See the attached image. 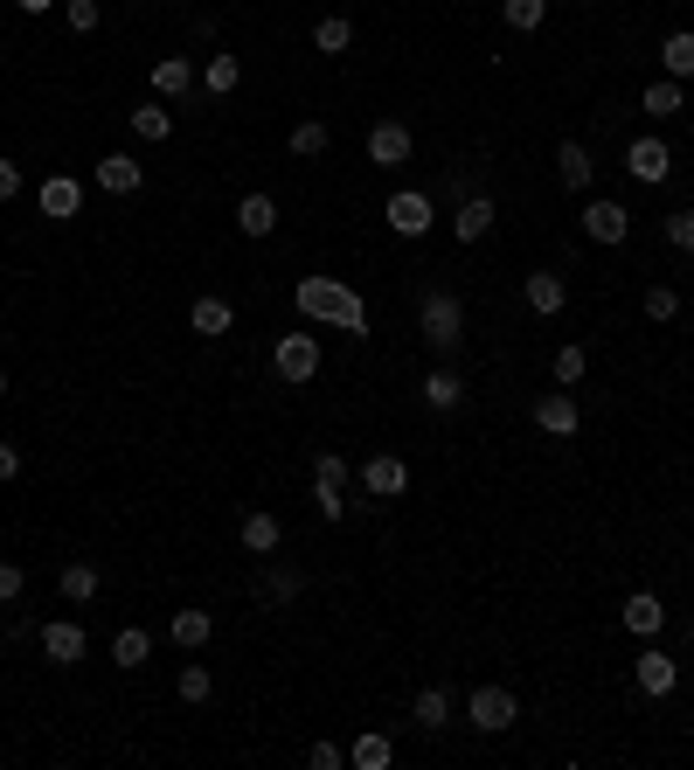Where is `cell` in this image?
<instances>
[{"label": "cell", "mask_w": 694, "mask_h": 770, "mask_svg": "<svg viewBox=\"0 0 694 770\" xmlns=\"http://www.w3.org/2000/svg\"><path fill=\"white\" fill-rule=\"evenodd\" d=\"M292 306H299V319H327V327L354 333V341L368 333V306H362V292H348L341 278H299V285H292Z\"/></svg>", "instance_id": "6da1fadb"}, {"label": "cell", "mask_w": 694, "mask_h": 770, "mask_svg": "<svg viewBox=\"0 0 694 770\" xmlns=\"http://www.w3.org/2000/svg\"><path fill=\"white\" fill-rule=\"evenodd\" d=\"M424 341H430V354H459V341H465V313H459L452 292H424Z\"/></svg>", "instance_id": "7a4b0ae2"}, {"label": "cell", "mask_w": 694, "mask_h": 770, "mask_svg": "<svg viewBox=\"0 0 694 770\" xmlns=\"http://www.w3.org/2000/svg\"><path fill=\"white\" fill-rule=\"evenodd\" d=\"M465 722H473L479 736H500V729H514V687H500V681L473 687V701H465Z\"/></svg>", "instance_id": "3957f363"}, {"label": "cell", "mask_w": 694, "mask_h": 770, "mask_svg": "<svg viewBox=\"0 0 694 770\" xmlns=\"http://www.w3.org/2000/svg\"><path fill=\"white\" fill-rule=\"evenodd\" d=\"M271 362H278L285 382H313V375H320V341H313V333H285V341L271 347Z\"/></svg>", "instance_id": "277c9868"}, {"label": "cell", "mask_w": 694, "mask_h": 770, "mask_svg": "<svg viewBox=\"0 0 694 770\" xmlns=\"http://www.w3.org/2000/svg\"><path fill=\"white\" fill-rule=\"evenodd\" d=\"M382 216H389V230H397V236H410V243H417V236H430V201L417 195V187H397Z\"/></svg>", "instance_id": "5b68a950"}, {"label": "cell", "mask_w": 694, "mask_h": 770, "mask_svg": "<svg viewBox=\"0 0 694 770\" xmlns=\"http://www.w3.org/2000/svg\"><path fill=\"white\" fill-rule=\"evenodd\" d=\"M362 486L375 500H403V486H410V465L397 459V452H375L368 465H362Z\"/></svg>", "instance_id": "8992f818"}, {"label": "cell", "mask_w": 694, "mask_h": 770, "mask_svg": "<svg viewBox=\"0 0 694 770\" xmlns=\"http://www.w3.org/2000/svg\"><path fill=\"white\" fill-rule=\"evenodd\" d=\"M535 424L549 430V438H576V424H584V410H576L570 389H549V396L535 403Z\"/></svg>", "instance_id": "52a82bcc"}, {"label": "cell", "mask_w": 694, "mask_h": 770, "mask_svg": "<svg viewBox=\"0 0 694 770\" xmlns=\"http://www.w3.org/2000/svg\"><path fill=\"white\" fill-rule=\"evenodd\" d=\"M35 201H42V216H49V222H77V209H84V181H70V174H49Z\"/></svg>", "instance_id": "ba28073f"}, {"label": "cell", "mask_w": 694, "mask_h": 770, "mask_svg": "<svg viewBox=\"0 0 694 770\" xmlns=\"http://www.w3.org/2000/svg\"><path fill=\"white\" fill-rule=\"evenodd\" d=\"M368 160H375V167H403V160H410V125H403V119L368 125Z\"/></svg>", "instance_id": "9c48e42d"}, {"label": "cell", "mask_w": 694, "mask_h": 770, "mask_svg": "<svg viewBox=\"0 0 694 770\" xmlns=\"http://www.w3.org/2000/svg\"><path fill=\"white\" fill-rule=\"evenodd\" d=\"M625 167H632V181L660 187V181H667V167H673V154H667L660 139H632V146H625Z\"/></svg>", "instance_id": "30bf717a"}, {"label": "cell", "mask_w": 694, "mask_h": 770, "mask_svg": "<svg viewBox=\"0 0 694 770\" xmlns=\"http://www.w3.org/2000/svg\"><path fill=\"white\" fill-rule=\"evenodd\" d=\"M42 652L56 667H77L90 652V638H84V625H70V618H63V625H42Z\"/></svg>", "instance_id": "8fae6325"}, {"label": "cell", "mask_w": 694, "mask_h": 770, "mask_svg": "<svg viewBox=\"0 0 694 770\" xmlns=\"http://www.w3.org/2000/svg\"><path fill=\"white\" fill-rule=\"evenodd\" d=\"M584 230H590V243H625V236H632V216L618 209V201H590V209H584Z\"/></svg>", "instance_id": "7c38bea8"}, {"label": "cell", "mask_w": 694, "mask_h": 770, "mask_svg": "<svg viewBox=\"0 0 694 770\" xmlns=\"http://www.w3.org/2000/svg\"><path fill=\"white\" fill-rule=\"evenodd\" d=\"M139 181H146V167H139L133 154H105V160H98V187H105V195H133Z\"/></svg>", "instance_id": "4fadbf2b"}, {"label": "cell", "mask_w": 694, "mask_h": 770, "mask_svg": "<svg viewBox=\"0 0 694 770\" xmlns=\"http://www.w3.org/2000/svg\"><path fill=\"white\" fill-rule=\"evenodd\" d=\"M660 625H667V604H660V597H653V590H632V597H625V632L653 638Z\"/></svg>", "instance_id": "5bb4252c"}, {"label": "cell", "mask_w": 694, "mask_h": 770, "mask_svg": "<svg viewBox=\"0 0 694 770\" xmlns=\"http://www.w3.org/2000/svg\"><path fill=\"white\" fill-rule=\"evenodd\" d=\"M236 230H243V236H271V230H278V201H271V195H243V201H236Z\"/></svg>", "instance_id": "9a60e30c"}, {"label": "cell", "mask_w": 694, "mask_h": 770, "mask_svg": "<svg viewBox=\"0 0 694 770\" xmlns=\"http://www.w3.org/2000/svg\"><path fill=\"white\" fill-rule=\"evenodd\" d=\"M556 174H562V187H570V195H584L597 167H590V154H584L576 139H562V154H556Z\"/></svg>", "instance_id": "2e32d148"}, {"label": "cell", "mask_w": 694, "mask_h": 770, "mask_svg": "<svg viewBox=\"0 0 694 770\" xmlns=\"http://www.w3.org/2000/svg\"><path fill=\"white\" fill-rule=\"evenodd\" d=\"M209 632H216V618H209V611H174V625H167V638H174L181 652L209 646Z\"/></svg>", "instance_id": "e0dca14e"}, {"label": "cell", "mask_w": 694, "mask_h": 770, "mask_svg": "<svg viewBox=\"0 0 694 770\" xmlns=\"http://www.w3.org/2000/svg\"><path fill=\"white\" fill-rule=\"evenodd\" d=\"M389 757H397V749H389L382 729H368V736L348 743V763H354V770H389Z\"/></svg>", "instance_id": "ac0fdd59"}, {"label": "cell", "mask_w": 694, "mask_h": 770, "mask_svg": "<svg viewBox=\"0 0 694 770\" xmlns=\"http://www.w3.org/2000/svg\"><path fill=\"white\" fill-rule=\"evenodd\" d=\"M410 722L438 736V729L452 722V694H445V687H424V694H417V708H410Z\"/></svg>", "instance_id": "d6986e66"}, {"label": "cell", "mask_w": 694, "mask_h": 770, "mask_svg": "<svg viewBox=\"0 0 694 770\" xmlns=\"http://www.w3.org/2000/svg\"><path fill=\"white\" fill-rule=\"evenodd\" d=\"M632 673H640L646 694H673V681H681V667H673L667 652H640V667H632Z\"/></svg>", "instance_id": "ffe728a7"}, {"label": "cell", "mask_w": 694, "mask_h": 770, "mask_svg": "<svg viewBox=\"0 0 694 770\" xmlns=\"http://www.w3.org/2000/svg\"><path fill=\"white\" fill-rule=\"evenodd\" d=\"M187 84H195L187 56H160V63H154V90H160V98H187Z\"/></svg>", "instance_id": "44dd1931"}, {"label": "cell", "mask_w": 694, "mask_h": 770, "mask_svg": "<svg viewBox=\"0 0 694 770\" xmlns=\"http://www.w3.org/2000/svg\"><path fill=\"white\" fill-rule=\"evenodd\" d=\"M452 230H459V243H479L486 230H494V201H486V195L459 201V222H452Z\"/></svg>", "instance_id": "7402d4cb"}, {"label": "cell", "mask_w": 694, "mask_h": 770, "mask_svg": "<svg viewBox=\"0 0 694 770\" xmlns=\"http://www.w3.org/2000/svg\"><path fill=\"white\" fill-rule=\"evenodd\" d=\"M236 541H243L251 555H271V549H278V514H243Z\"/></svg>", "instance_id": "603a6c76"}, {"label": "cell", "mask_w": 694, "mask_h": 770, "mask_svg": "<svg viewBox=\"0 0 694 770\" xmlns=\"http://www.w3.org/2000/svg\"><path fill=\"white\" fill-rule=\"evenodd\" d=\"M230 306H222V298H195V313H187V327L202 333V341H216V333H230Z\"/></svg>", "instance_id": "cb8c5ba5"}, {"label": "cell", "mask_w": 694, "mask_h": 770, "mask_svg": "<svg viewBox=\"0 0 694 770\" xmlns=\"http://www.w3.org/2000/svg\"><path fill=\"white\" fill-rule=\"evenodd\" d=\"M424 403H430V410H459V403H465V382H459L452 368L424 375Z\"/></svg>", "instance_id": "d4e9b609"}, {"label": "cell", "mask_w": 694, "mask_h": 770, "mask_svg": "<svg viewBox=\"0 0 694 770\" xmlns=\"http://www.w3.org/2000/svg\"><path fill=\"white\" fill-rule=\"evenodd\" d=\"M56 584H63L70 604H90V597H98V570H90V562H63V576H56Z\"/></svg>", "instance_id": "484cf974"}, {"label": "cell", "mask_w": 694, "mask_h": 770, "mask_svg": "<svg viewBox=\"0 0 694 770\" xmlns=\"http://www.w3.org/2000/svg\"><path fill=\"white\" fill-rule=\"evenodd\" d=\"M640 111H653V119H673V111H687V105H681V77H660V84H646Z\"/></svg>", "instance_id": "4316f807"}, {"label": "cell", "mask_w": 694, "mask_h": 770, "mask_svg": "<svg viewBox=\"0 0 694 770\" xmlns=\"http://www.w3.org/2000/svg\"><path fill=\"white\" fill-rule=\"evenodd\" d=\"M562 298H570V285H562L556 271H535V278H528V306H535V313H562Z\"/></svg>", "instance_id": "83f0119b"}, {"label": "cell", "mask_w": 694, "mask_h": 770, "mask_svg": "<svg viewBox=\"0 0 694 770\" xmlns=\"http://www.w3.org/2000/svg\"><path fill=\"white\" fill-rule=\"evenodd\" d=\"M660 63H667V77H694V35H667L660 42Z\"/></svg>", "instance_id": "f1b7e54d"}, {"label": "cell", "mask_w": 694, "mask_h": 770, "mask_svg": "<svg viewBox=\"0 0 694 770\" xmlns=\"http://www.w3.org/2000/svg\"><path fill=\"white\" fill-rule=\"evenodd\" d=\"M348 42H354V22H348V14H327V22L313 28V49H320V56H341Z\"/></svg>", "instance_id": "f546056e"}, {"label": "cell", "mask_w": 694, "mask_h": 770, "mask_svg": "<svg viewBox=\"0 0 694 770\" xmlns=\"http://www.w3.org/2000/svg\"><path fill=\"white\" fill-rule=\"evenodd\" d=\"M146 652H154V638H146L139 625H125L119 638H111V660L119 667H146Z\"/></svg>", "instance_id": "4dcf8cb0"}, {"label": "cell", "mask_w": 694, "mask_h": 770, "mask_svg": "<svg viewBox=\"0 0 694 770\" xmlns=\"http://www.w3.org/2000/svg\"><path fill=\"white\" fill-rule=\"evenodd\" d=\"M236 77H243V63H236V56H209V70H202V84H209L216 98H230Z\"/></svg>", "instance_id": "1f68e13d"}, {"label": "cell", "mask_w": 694, "mask_h": 770, "mask_svg": "<svg viewBox=\"0 0 694 770\" xmlns=\"http://www.w3.org/2000/svg\"><path fill=\"white\" fill-rule=\"evenodd\" d=\"M133 133L139 139H167V133H174V111H167V105H139L133 111Z\"/></svg>", "instance_id": "d6a6232c"}, {"label": "cell", "mask_w": 694, "mask_h": 770, "mask_svg": "<svg viewBox=\"0 0 694 770\" xmlns=\"http://www.w3.org/2000/svg\"><path fill=\"white\" fill-rule=\"evenodd\" d=\"M541 14H549V0H500V22L508 28H541Z\"/></svg>", "instance_id": "836d02e7"}, {"label": "cell", "mask_w": 694, "mask_h": 770, "mask_svg": "<svg viewBox=\"0 0 694 770\" xmlns=\"http://www.w3.org/2000/svg\"><path fill=\"white\" fill-rule=\"evenodd\" d=\"M292 154H299V160L327 154V125H320V119H299V125H292Z\"/></svg>", "instance_id": "e575fe53"}, {"label": "cell", "mask_w": 694, "mask_h": 770, "mask_svg": "<svg viewBox=\"0 0 694 770\" xmlns=\"http://www.w3.org/2000/svg\"><path fill=\"white\" fill-rule=\"evenodd\" d=\"M584 368H590V354L576 347V341H570V347H556V382H562V389H576V382H584Z\"/></svg>", "instance_id": "d590c367"}, {"label": "cell", "mask_w": 694, "mask_h": 770, "mask_svg": "<svg viewBox=\"0 0 694 770\" xmlns=\"http://www.w3.org/2000/svg\"><path fill=\"white\" fill-rule=\"evenodd\" d=\"M209 687H216V681H209V667H181V701H187V708L209 701Z\"/></svg>", "instance_id": "8d00e7d4"}, {"label": "cell", "mask_w": 694, "mask_h": 770, "mask_svg": "<svg viewBox=\"0 0 694 770\" xmlns=\"http://www.w3.org/2000/svg\"><path fill=\"white\" fill-rule=\"evenodd\" d=\"M313 506H320V521H348V500H341V486H320V479H313Z\"/></svg>", "instance_id": "74e56055"}, {"label": "cell", "mask_w": 694, "mask_h": 770, "mask_svg": "<svg viewBox=\"0 0 694 770\" xmlns=\"http://www.w3.org/2000/svg\"><path fill=\"white\" fill-rule=\"evenodd\" d=\"M299 590H306V576H299V570H271V576H265V597H278V604H285V597H299Z\"/></svg>", "instance_id": "f35d334b"}, {"label": "cell", "mask_w": 694, "mask_h": 770, "mask_svg": "<svg viewBox=\"0 0 694 770\" xmlns=\"http://www.w3.org/2000/svg\"><path fill=\"white\" fill-rule=\"evenodd\" d=\"M673 313H681V298H673L667 285H653V292H646V319H660V327H667Z\"/></svg>", "instance_id": "ab89813d"}, {"label": "cell", "mask_w": 694, "mask_h": 770, "mask_svg": "<svg viewBox=\"0 0 694 770\" xmlns=\"http://www.w3.org/2000/svg\"><path fill=\"white\" fill-rule=\"evenodd\" d=\"M667 243H673V250H694V209L667 216Z\"/></svg>", "instance_id": "60d3db41"}, {"label": "cell", "mask_w": 694, "mask_h": 770, "mask_svg": "<svg viewBox=\"0 0 694 770\" xmlns=\"http://www.w3.org/2000/svg\"><path fill=\"white\" fill-rule=\"evenodd\" d=\"M306 763H313V770H341V763H348V749H341V743H313V749H306Z\"/></svg>", "instance_id": "b9f144b4"}, {"label": "cell", "mask_w": 694, "mask_h": 770, "mask_svg": "<svg viewBox=\"0 0 694 770\" xmlns=\"http://www.w3.org/2000/svg\"><path fill=\"white\" fill-rule=\"evenodd\" d=\"M22 584H28L22 562H0V604H14V597H22Z\"/></svg>", "instance_id": "7bdbcfd3"}, {"label": "cell", "mask_w": 694, "mask_h": 770, "mask_svg": "<svg viewBox=\"0 0 694 770\" xmlns=\"http://www.w3.org/2000/svg\"><path fill=\"white\" fill-rule=\"evenodd\" d=\"M313 479H320V486H348V459H320V465H313Z\"/></svg>", "instance_id": "ee69618b"}, {"label": "cell", "mask_w": 694, "mask_h": 770, "mask_svg": "<svg viewBox=\"0 0 694 770\" xmlns=\"http://www.w3.org/2000/svg\"><path fill=\"white\" fill-rule=\"evenodd\" d=\"M70 28H77V35L98 28V0H70Z\"/></svg>", "instance_id": "f6af8a7d"}, {"label": "cell", "mask_w": 694, "mask_h": 770, "mask_svg": "<svg viewBox=\"0 0 694 770\" xmlns=\"http://www.w3.org/2000/svg\"><path fill=\"white\" fill-rule=\"evenodd\" d=\"M14 195H22V167L0 160V201H14Z\"/></svg>", "instance_id": "bcb514c9"}, {"label": "cell", "mask_w": 694, "mask_h": 770, "mask_svg": "<svg viewBox=\"0 0 694 770\" xmlns=\"http://www.w3.org/2000/svg\"><path fill=\"white\" fill-rule=\"evenodd\" d=\"M14 473H22V444H0V486H8Z\"/></svg>", "instance_id": "7dc6e473"}, {"label": "cell", "mask_w": 694, "mask_h": 770, "mask_svg": "<svg viewBox=\"0 0 694 770\" xmlns=\"http://www.w3.org/2000/svg\"><path fill=\"white\" fill-rule=\"evenodd\" d=\"M14 8H22V14H49L56 0H14Z\"/></svg>", "instance_id": "c3c4849f"}, {"label": "cell", "mask_w": 694, "mask_h": 770, "mask_svg": "<svg viewBox=\"0 0 694 770\" xmlns=\"http://www.w3.org/2000/svg\"><path fill=\"white\" fill-rule=\"evenodd\" d=\"M0 396H8V368H0Z\"/></svg>", "instance_id": "681fc988"}]
</instances>
